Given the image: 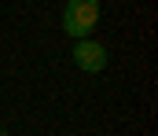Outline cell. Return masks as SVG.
Instances as JSON below:
<instances>
[{
    "mask_svg": "<svg viewBox=\"0 0 158 136\" xmlns=\"http://www.w3.org/2000/svg\"><path fill=\"white\" fill-rule=\"evenodd\" d=\"M0 136H11V133H7V129H0Z\"/></svg>",
    "mask_w": 158,
    "mask_h": 136,
    "instance_id": "3957f363",
    "label": "cell"
},
{
    "mask_svg": "<svg viewBox=\"0 0 158 136\" xmlns=\"http://www.w3.org/2000/svg\"><path fill=\"white\" fill-rule=\"evenodd\" d=\"M99 22V0H66L63 7V30L74 41H88Z\"/></svg>",
    "mask_w": 158,
    "mask_h": 136,
    "instance_id": "6da1fadb",
    "label": "cell"
},
{
    "mask_svg": "<svg viewBox=\"0 0 158 136\" xmlns=\"http://www.w3.org/2000/svg\"><path fill=\"white\" fill-rule=\"evenodd\" d=\"M74 63H77V70L85 74H99V70H107V48L99 44V41H74Z\"/></svg>",
    "mask_w": 158,
    "mask_h": 136,
    "instance_id": "7a4b0ae2",
    "label": "cell"
}]
</instances>
